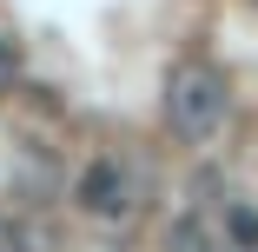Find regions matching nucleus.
<instances>
[{
  "instance_id": "6",
  "label": "nucleus",
  "mask_w": 258,
  "mask_h": 252,
  "mask_svg": "<svg viewBox=\"0 0 258 252\" xmlns=\"http://www.w3.org/2000/svg\"><path fill=\"white\" fill-rule=\"evenodd\" d=\"M179 252H205V239H199V226H179V239H172Z\"/></svg>"
},
{
  "instance_id": "4",
  "label": "nucleus",
  "mask_w": 258,
  "mask_h": 252,
  "mask_svg": "<svg viewBox=\"0 0 258 252\" xmlns=\"http://www.w3.org/2000/svg\"><path fill=\"white\" fill-rule=\"evenodd\" d=\"M20 73V46H14V33H0V86H7Z\"/></svg>"
},
{
  "instance_id": "2",
  "label": "nucleus",
  "mask_w": 258,
  "mask_h": 252,
  "mask_svg": "<svg viewBox=\"0 0 258 252\" xmlns=\"http://www.w3.org/2000/svg\"><path fill=\"white\" fill-rule=\"evenodd\" d=\"M80 206H86L93 219H126V213H133V173H126L119 160H93V166L80 173Z\"/></svg>"
},
{
  "instance_id": "7",
  "label": "nucleus",
  "mask_w": 258,
  "mask_h": 252,
  "mask_svg": "<svg viewBox=\"0 0 258 252\" xmlns=\"http://www.w3.org/2000/svg\"><path fill=\"white\" fill-rule=\"evenodd\" d=\"M225 252H238V245H225Z\"/></svg>"
},
{
  "instance_id": "1",
  "label": "nucleus",
  "mask_w": 258,
  "mask_h": 252,
  "mask_svg": "<svg viewBox=\"0 0 258 252\" xmlns=\"http://www.w3.org/2000/svg\"><path fill=\"white\" fill-rule=\"evenodd\" d=\"M225 113H232V86L212 60H179L166 73V120H172L179 139H192V146L212 139L225 126Z\"/></svg>"
},
{
  "instance_id": "5",
  "label": "nucleus",
  "mask_w": 258,
  "mask_h": 252,
  "mask_svg": "<svg viewBox=\"0 0 258 252\" xmlns=\"http://www.w3.org/2000/svg\"><path fill=\"white\" fill-rule=\"evenodd\" d=\"M0 252H27V232H20L7 213H0Z\"/></svg>"
},
{
  "instance_id": "3",
  "label": "nucleus",
  "mask_w": 258,
  "mask_h": 252,
  "mask_svg": "<svg viewBox=\"0 0 258 252\" xmlns=\"http://www.w3.org/2000/svg\"><path fill=\"white\" fill-rule=\"evenodd\" d=\"M225 245L258 252V213H251V206H225Z\"/></svg>"
}]
</instances>
